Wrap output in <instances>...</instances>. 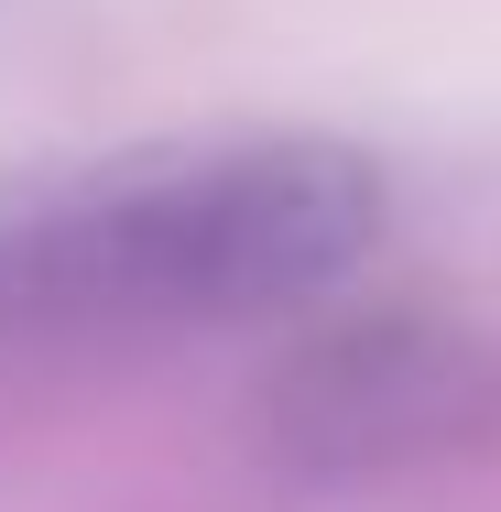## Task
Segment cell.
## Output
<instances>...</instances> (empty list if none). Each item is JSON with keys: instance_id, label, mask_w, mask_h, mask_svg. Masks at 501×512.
Instances as JSON below:
<instances>
[{"instance_id": "6da1fadb", "label": "cell", "mask_w": 501, "mask_h": 512, "mask_svg": "<svg viewBox=\"0 0 501 512\" xmlns=\"http://www.w3.org/2000/svg\"><path fill=\"white\" fill-rule=\"evenodd\" d=\"M393 229L338 131H197L0 175V360H88L338 295Z\"/></svg>"}, {"instance_id": "7a4b0ae2", "label": "cell", "mask_w": 501, "mask_h": 512, "mask_svg": "<svg viewBox=\"0 0 501 512\" xmlns=\"http://www.w3.org/2000/svg\"><path fill=\"white\" fill-rule=\"evenodd\" d=\"M501 414V360L458 327L371 316L338 338H305L262 393V447L295 469H403L436 447H469Z\"/></svg>"}]
</instances>
